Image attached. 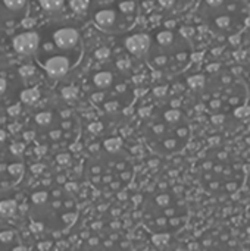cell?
I'll return each mask as SVG.
<instances>
[{"label":"cell","instance_id":"6da1fadb","mask_svg":"<svg viewBox=\"0 0 250 251\" xmlns=\"http://www.w3.org/2000/svg\"><path fill=\"white\" fill-rule=\"evenodd\" d=\"M38 35L35 60L50 78H63L83 57L84 44L80 29L66 21H52L38 29Z\"/></svg>","mask_w":250,"mask_h":251},{"label":"cell","instance_id":"7a4b0ae2","mask_svg":"<svg viewBox=\"0 0 250 251\" xmlns=\"http://www.w3.org/2000/svg\"><path fill=\"white\" fill-rule=\"evenodd\" d=\"M196 90L202 91L203 107L211 112L214 119L239 113L249 100L245 79L227 68L209 69L208 75H202V82Z\"/></svg>","mask_w":250,"mask_h":251},{"label":"cell","instance_id":"3957f363","mask_svg":"<svg viewBox=\"0 0 250 251\" xmlns=\"http://www.w3.org/2000/svg\"><path fill=\"white\" fill-rule=\"evenodd\" d=\"M199 169L203 188L214 196H234L246 182L243 162L227 149H214L206 153Z\"/></svg>","mask_w":250,"mask_h":251},{"label":"cell","instance_id":"277c9868","mask_svg":"<svg viewBox=\"0 0 250 251\" xmlns=\"http://www.w3.org/2000/svg\"><path fill=\"white\" fill-rule=\"evenodd\" d=\"M193 44L190 37L174 28H165L155 34L149 51L146 53L147 63L155 69L169 74L184 71L193 62Z\"/></svg>","mask_w":250,"mask_h":251},{"label":"cell","instance_id":"5b68a950","mask_svg":"<svg viewBox=\"0 0 250 251\" xmlns=\"http://www.w3.org/2000/svg\"><path fill=\"white\" fill-rule=\"evenodd\" d=\"M199 12L208 28L221 37L237 35L249 19L243 0H202Z\"/></svg>","mask_w":250,"mask_h":251},{"label":"cell","instance_id":"8992f818","mask_svg":"<svg viewBox=\"0 0 250 251\" xmlns=\"http://www.w3.org/2000/svg\"><path fill=\"white\" fill-rule=\"evenodd\" d=\"M87 10L100 31L122 34L137 21L139 0H90Z\"/></svg>","mask_w":250,"mask_h":251},{"label":"cell","instance_id":"52a82bcc","mask_svg":"<svg viewBox=\"0 0 250 251\" xmlns=\"http://www.w3.org/2000/svg\"><path fill=\"white\" fill-rule=\"evenodd\" d=\"M29 13V0H0V29L21 24Z\"/></svg>","mask_w":250,"mask_h":251},{"label":"cell","instance_id":"ba28073f","mask_svg":"<svg viewBox=\"0 0 250 251\" xmlns=\"http://www.w3.org/2000/svg\"><path fill=\"white\" fill-rule=\"evenodd\" d=\"M22 90V75L15 66L0 60V100H10Z\"/></svg>","mask_w":250,"mask_h":251},{"label":"cell","instance_id":"9c48e42d","mask_svg":"<svg viewBox=\"0 0 250 251\" xmlns=\"http://www.w3.org/2000/svg\"><path fill=\"white\" fill-rule=\"evenodd\" d=\"M38 43H40V35H38V31H34V29H25L12 38L13 50L22 56L34 54L37 51Z\"/></svg>","mask_w":250,"mask_h":251},{"label":"cell","instance_id":"30bf717a","mask_svg":"<svg viewBox=\"0 0 250 251\" xmlns=\"http://www.w3.org/2000/svg\"><path fill=\"white\" fill-rule=\"evenodd\" d=\"M152 44V38L147 32H133L124 38L127 51L136 57H144Z\"/></svg>","mask_w":250,"mask_h":251},{"label":"cell","instance_id":"8fae6325","mask_svg":"<svg viewBox=\"0 0 250 251\" xmlns=\"http://www.w3.org/2000/svg\"><path fill=\"white\" fill-rule=\"evenodd\" d=\"M93 84L99 90H106L113 84V74L111 71H97L93 74Z\"/></svg>","mask_w":250,"mask_h":251},{"label":"cell","instance_id":"7c38bea8","mask_svg":"<svg viewBox=\"0 0 250 251\" xmlns=\"http://www.w3.org/2000/svg\"><path fill=\"white\" fill-rule=\"evenodd\" d=\"M19 240V235L15 229L7 226H0V249H13V243Z\"/></svg>","mask_w":250,"mask_h":251},{"label":"cell","instance_id":"4fadbf2b","mask_svg":"<svg viewBox=\"0 0 250 251\" xmlns=\"http://www.w3.org/2000/svg\"><path fill=\"white\" fill-rule=\"evenodd\" d=\"M18 212V203L15 199L1 197L0 199V216L1 218H13Z\"/></svg>","mask_w":250,"mask_h":251},{"label":"cell","instance_id":"5bb4252c","mask_svg":"<svg viewBox=\"0 0 250 251\" xmlns=\"http://www.w3.org/2000/svg\"><path fill=\"white\" fill-rule=\"evenodd\" d=\"M40 97H41V93H40V90L37 87L25 88V90H21V93H19V99L25 104H34V103L38 101Z\"/></svg>","mask_w":250,"mask_h":251},{"label":"cell","instance_id":"9a60e30c","mask_svg":"<svg viewBox=\"0 0 250 251\" xmlns=\"http://www.w3.org/2000/svg\"><path fill=\"white\" fill-rule=\"evenodd\" d=\"M40 1V6L46 10V12H50V13H56V12H60L65 1L66 0H38Z\"/></svg>","mask_w":250,"mask_h":251},{"label":"cell","instance_id":"2e32d148","mask_svg":"<svg viewBox=\"0 0 250 251\" xmlns=\"http://www.w3.org/2000/svg\"><path fill=\"white\" fill-rule=\"evenodd\" d=\"M34 121L38 126L41 128H46L49 125H52L53 122V113L52 112H47V110H43V112H38L35 116H34Z\"/></svg>","mask_w":250,"mask_h":251},{"label":"cell","instance_id":"e0dca14e","mask_svg":"<svg viewBox=\"0 0 250 251\" xmlns=\"http://www.w3.org/2000/svg\"><path fill=\"white\" fill-rule=\"evenodd\" d=\"M68 4H69L71 10L75 13H83L85 9H88L87 0H68Z\"/></svg>","mask_w":250,"mask_h":251},{"label":"cell","instance_id":"ac0fdd59","mask_svg":"<svg viewBox=\"0 0 250 251\" xmlns=\"http://www.w3.org/2000/svg\"><path fill=\"white\" fill-rule=\"evenodd\" d=\"M122 146V140L121 138H116V137H112V138H108L105 141V149L111 153H115L121 149Z\"/></svg>","mask_w":250,"mask_h":251},{"label":"cell","instance_id":"d6986e66","mask_svg":"<svg viewBox=\"0 0 250 251\" xmlns=\"http://www.w3.org/2000/svg\"><path fill=\"white\" fill-rule=\"evenodd\" d=\"M60 94H62V97H63L65 100H75V99L78 97L80 91H78L77 87L69 85V87H63V88L60 90Z\"/></svg>","mask_w":250,"mask_h":251},{"label":"cell","instance_id":"ffe728a7","mask_svg":"<svg viewBox=\"0 0 250 251\" xmlns=\"http://www.w3.org/2000/svg\"><path fill=\"white\" fill-rule=\"evenodd\" d=\"M7 172H9L15 179H18V178H21L22 174H24V165H22L21 162H13L12 165L7 166Z\"/></svg>","mask_w":250,"mask_h":251},{"label":"cell","instance_id":"44dd1931","mask_svg":"<svg viewBox=\"0 0 250 251\" xmlns=\"http://www.w3.org/2000/svg\"><path fill=\"white\" fill-rule=\"evenodd\" d=\"M47 200H50V194L47 193V191H35V193H32V196H31V201H32V204H43V203H46Z\"/></svg>","mask_w":250,"mask_h":251},{"label":"cell","instance_id":"7402d4cb","mask_svg":"<svg viewBox=\"0 0 250 251\" xmlns=\"http://www.w3.org/2000/svg\"><path fill=\"white\" fill-rule=\"evenodd\" d=\"M169 237H171V235L167 234V232H156V234L153 235L152 241H153V244H156V246H162V244L168 243Z\"/></svg>","mask_w":250,"mask_h":251},{"label":"cell","instance_id":"603a6c76","mask_svg":"<svg viewBox=\"0 0 250 251\" xmlns=\"http://www.w3.org/2000/svg\"><path fill=\"white\" fill-rule=\"evenodd\" d=\"M111 54V50L108 47H100L94 51V57L99 59V60H103V59H108Z\"/></svg>","mask_w":250,"mask_h":251},{"label":"cell","instance_id":"cb8c5ba5","mask_svg":"<svg viewBox=\"0 0 250 251\" xmlns=\"http://www.w3.org/2000/svg\"><path fill=\"white\" fill-rule=\"evenodd\" d=\"M19 74L22 75V78H25V76H32V75L35 74V66H32V65L22 66V68H19Z\"/></svg>","mask_w":250,"mask_h":251},{"label":"cell","instance_id":"d4e9b609","mask_svg":"<svg viewBox=\"0 0 250 251\" xmlns=\"http://www.w3.org/2000/svg\"><path fill=\"white\" fill-rule=\"evenodd\" d=\"M25 150V144L24 143H15L10 146V151L15 154V156H21Z\"/></svg>","mask_w":250,"mask_h":251},{"label":"cell","instance_id":"484cf974","mask_svg":"<svg viewBox=\"0 0 250 251\" xmlns=\"http://www.w3.org/2000/svg\"><path fill=\"white\" fill-rule=\"evenodd\" d=\"M103 107H105L106 112H115V110L119 109V101H116V100H109V101H106V103L103 104Z\"/></svg>","mask_w":250,"mask_h":251},{"label":"cell","instance_id":"4316f807","mask_svg":"<svg viewBox=\"0 0 250 251\" xmlns=\"http://www.w3.org/2000/svg\"><path fill=\"white\" fill-rule=\"evenodd\" d=\"M167 91H168V88H167L165 85H159V87H155L153 94H155L156 97H164V96L167 94Z\"/></svg>","mask_w":250,"mask_h":251},{"label":"cell","instance_id":"83f0119b","mask_svg":"<svg viewBox=\"0 0 250 251\" xmlns=\"http://www.w3.org/2000/svg\"><path fill=\"white\" fill-rule=\"evenodd\" d=\"M53 247V243L52 241H43V243H38L37 244V249L38 250H50Z\"/></svg>","mask_w":250,"mask_h":251},{"label":"cell","instance_id":"f1b7e54d","mask_svg":"<svg viewBox=\"0 0 250 251\" xmlns=\"http://www.w3.org/2000/svg\"><path fill=\"white\" fill-rule=\"evenodd\" d=\"M102 128H103V125L100 122H93V124L88 125V129L91 132H99V131H102Z\"/></svg>","mask_w":250,"mask_h":251},{"label":"cell","instance_id":"f546056e","mask_svg":"<svg viewBox=\"0 0 250 251\" xmlns=\"http://www.w3.org/2000/svg\"><path fill=\"white\" fill-rule=\"evenodd\" d=\"M69 160H71V157H69V154H66V153L57 156V163H60V165H66V163H69Z\"/></svg>","mask_w":250,"mask_h":251},{"label":"cell","instance_id":"4dcf8cb0","mask_svg":"<svg viewBox=\"0 0 250 251\" xmlns=\"http://www.w3.org/2000/svg\"><path fill=\"white\" fill-rule=\"evenodd\" d=\"M19 110H21V106H19V104H13V106H10V107L7 109V113H9L10 116H16V115L19 113Z\"/></svg>","mask_w":250,"mask_h":251},{"label":"cell","instance_id":"1f68e13d","mask_svg":"<svg viewBox=\"0 0 250 251\" xmlns=\"http://www.w3.org/2000/svg\"><path fill=\"white\" fill-rule=\"evenodd\" d=\"M78 188V185L75 184V182H68L66 185H65V191H68V193H72V191H75Z\"/></svg>","mask_w":250,"mask_h":251},{"label":"cell","instance_id":"d6a6232c","mask_svg":"<svg viewBox=\"0 0 250 251\" xmlns=\"http://www.w3.org/2000/svg\"><path fill=\"white\" fill-rule=\"evenodd\" d=\"M60 135H62V131H59V129H55V131L50 132V138L52 140H57V138H60Z\"/></svg>","mask_w":250,"mask_h":251},{"label":"cell","instance_id":"836d02e7","mask_svg":"<svg viewBox=\"0 0 250 251\" xmlns=\"http://www.w3.org/2000/svg\"><path fill=\"white\" fill-rule=\"evenodd\" d=\"M22 24L25 25V28H31V26L34 25V21H32V19H29V18L27 16V18H25V19L22 21Z\"/></svg>","mask_w":250,"mask_h":251},{"label":"cell","instance_id":"e575fe53","mask_svg":"<svg viewBox=\"0 0 250 251\" xmlns=\"http://www.w3.org/2000/svg\"><path fill=\"white\" fill-rule=\"evenodd\" d=\"M130 66H131V65H130L127 60H119V62H118V68H121V69H128Z\"/></svg>","mask_w":250,"mask_h":251},{"label":"cell","instance_id":"d590c367","mask_svg":"<svg viewBox=\"0 0 250 251\" xmlns=\"http://www.w3.org/2000/svg\"><path fill=\"white\" fill-rule=\"evenodd\" d=\"M31 169H32V172H34V174H41V172H43V169H44V166H43V165H34Z\"/></svg>","mask_w":250,"mask_h":251},{"label":"cell","instance_id":"8d00e7d4","mask_svg":"<svg viewBox=\"0 0 250 251\" xmlns=\"http://www.w3.org/2000/svg\"><path fill=\"white\" fill-rule=\"evenodd\" d=\"M24 140H25V141H31V140H34V132H32V131L25 132V134H24Z\"/></svg>","mask_w":250,"mask_h":251},{"label":"cell","instance_id":"74e56055","mask_svg":"<svg viewBox=\"0 0 250 251\" xmlns=\"http://www.w3.org/2000/svg\"><path fill=\"white\" fill-rule=\"evenodd\" d=\"M174 1H175V0H159V3H161L162 6H165V7L172 6V4H174Z\"/></svg>","mask_w":250,"mask_h":251},{"label":"cell","instance_id":"f35d334b","mask_svg":"<svg viewBox=\"0 0 250 251\" xmlns=\"http://www.w3.org/2000/svg\"><path fill=\"white\" fill-rule=\"evenodd\" d=\"M140 116H149L150 115V109L149 107H143V109H140Z\"/></svg>","mask_w":250,"mask_h":251},{"label":"cell","instance_id":"ab89813d","mask_svg":"<svg viewBox=\"0 0 250 251\" xmlns=\"http://www.w3.org/2000/svg\"><path fill=\"white\" fill-rule=\"evenodd\" d=\"M46 150H47V149H46L44 146L35 147V154H38V156H40V154H44V153H46Z\"/></svg>","mask_w":250,"mask_h":251},{"label":"cell","instance_id":"60d3db41","mask_svg":"<svg viewBox=\"0 0 250 251\" xmlns=\"http://www.w3.org/2000/svg\"><path fill=\"white\" fill-rule=\"evenodd\" d=\"M102 97H105V94H103V93L93 94V100H94V101H100V100H102Z\"/></svg>","mask_w":250,"mask_h":251},{"label":"cell","instance_id":"b9f144b4","mask_svg":"<svg viewBox=\"0 0 250 251\" xmlns=\"http://www.w3.org/2000/svg\"><path fill=\"white\" fill-rule=\"evenodd\" d=\"M6 140V132L3 129H0V143H3Z\"/></svg>","mask_w":250,"mask_h":251},{"label":"cell","instance_id":"7bdbcfd3","mask_svg":"<svg viewBox=\"0 0 250 251\" xmlns=\"http://www.w3.org/2000/svg\"><path fill=\"white\" fill-rule=\"evenodd\" d=\"M140 200H141V197H140V196H137V197H134V199H133V201H134V203H139Z\"/></svg>","mask_w":250,"mask_h":251},{"label":"cell","instance_id":"ee69618b","mask_svg":"<svg viewBox=\"0 0 250 251\" xmlns=\"http://www.w3.org/2000/svg\"><path fill=\"white\" fill-rule=\"evenodd\" d=\"M118 199H122V200H125V199H127V194H118Z\"/></svg>","mask_w":250,"mask_h":251},{"label":"cell","instance_id":"f6af8a7d","mask_svg":"<svg viewBox=\"0 0 250 251\" xmlns=\"http://www.w3.org/2000/svg\"><path fill=\"white\" fill-rule=\"evenodd\" d=\"M248 216H249V221H250V206H249V209H248Z\"/></svg>","mask_w":250,"mask_h":251}]
</instances>
